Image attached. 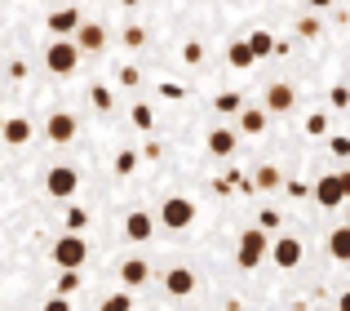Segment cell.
Wrapping results in <instances>:
<instances>
[{
  "label": "cell",
  "instance_id": "cell-19",
  "mask_svg": "<svg viewBox=\"0 0 350 311\" xmlns=\"http://www.w3.org/2000/svg\"><path fill=\"white\" fill-rule=\"evenodd\" d=\"M244 134H262L266 129V121H271V112H262V107H244Z\"/></svg>",
  "mask_w": 350,
  "mask_h": 311
},
{
  "label": "cell",
  "instance_id": "cell-31",
  "mask_svg": "<svg viewBox=\"0 0 350 311\" xmlns=\"http://www.w3.org/2000/svg\"><path fill=\"white\" fill-rule=\"evenodd\" d=\"M182 58H187V62H200V58H204V45H196V40L182 45Z\"/></svg>",
  "mask_w": 350,
  "mask_h": 311
},
{
  "label": "cell",
  "instance_id": "cell-15",
  "mask_svg": "<svg viewBox=\"0 0 350 311\" xmlns=\"http://www.w3.org/2000/svg\"><path fill=\"white\" fill-rule=\"evenodd\" d=\"M120 280H124V285H129V289H133V285H137V289H142V285H146V280H151V267H146V262H142V258H129V262H124V267H120Z\"/></svg>",
  "mask_w": 350,
  "mask_h": 311
},
{
  "label": "cell",
  "instance_id": "cell-23",
  "mask_svg": "<svg viewBox=\"0 0 350 311\" xmlns=\"http://www.w3.org/2000/svg\"><path fill=\"white\" fill-rule=\"evenodd\" d=\"M103 311H133V298L120 289V294H111V298H103Z\"/></svg>",
  "mask_w": 350,
  "mask_h": 311
},
{
  "label": "cell",
  "instance_id": "cell-25",
  "mask_svg": "<svg viewBox=\"0 0 350 311\" xmlns=\"http://www.w3.org/2000/svg\"><path fill=\"white\" fill-rule=\"evenodd\" d=\"M80 289V276H76V267H62V280H58V294H76Z\"/></svg>",
  "mask_w": 350,
  "mask_h": 311
},
{
  "label": "cell",
  "instance_id": "cell-8",
  "mask_svg": "<svg viewBox=\"0 0 350 311\" xmlns=\"http://www.w3.org/2000/svg\"><path fill=\"white\" fill-rule=\"evenodd\" d=\"M266 253H271L280 267H297V262H301V240H293V236H280L275 245H266Z\"/></svg>",
  "mask_w": 350,
  "mask_h": 311
},
{
  "label": "cell",
  "instance_id": "cell-32",
  "mask_svg": "<svg viewBox=\"0 0 350 311\" xmlns=\"http://www.w3.org/2000/svg\"><path fill=\"white\" fill-rule=\"evenodd\" d=\"M44 311H71V298L67 294H53L49 303H44Z\"/></svg>",
  "mask_w": 350,
  "mask_h": 311
},
{
  "label": "cell",
  "instance_id": "cell-27",
  "mask_svg": "<svg viewBox=\"0 0 350 311\" xmlns=\"http://www.w3.org/2000/svg\"><path fill=\"white\" fill-rule=\"evenodd\" d=\"M306 134H310V138H324V134H328V116H310V121H306Z\"/></svg>",
  "mask_w": 350,
  "mask_h": 311
},
{
  "label": "cell",
  "instance_id": "cell-26",
  "mask_svg": "<svg viewBox=\"0 0 350 311\" xmlns=\"http://www.w3.org/2000/svg\"><path fill=\"white\" fill-rule=\"evenodd\" d=\"M133 125H137V129H151V125H155V112L146 103H137L133 107Z\"/></svg>",
  "mask_w": 350,
  "mask_h": 311
},
{
  "label": "cell",
  "instance_id": "cell-22",
  "mask_svg": "<svg viewBox=\"0 0 350 311\" xmlns=\"http://www.w3.org/2000/svg\"><path fill=\"white\" fill-rule=\"evenodd\" d=\"M257 187H262V191L280 187V169H275V164H262V169H257Z\"/></svg>",
  "mask_w": 350,
  "mask_h": 311
},
{
  "label": "cell",
  "instance_id": "cell-38",
  "mask_svg": "<svg viewBox=\"0 0 350 311\" xmlns=\"http://www.w3.org/2000/svg\"><path fill=\"white\" fill-rule=\"evenodd\" d=\"M310 5H315V9H328V5H333V0H310Z\"/></svg>",
  "mask_w": 350,
  "mask_h": 311
},
{
  "label": "cell",
  "instance_id": "cell-6",
  "mask_svg": "<svg viewBox=\"0 0 350 311\" xmlns=\"http://www.w3.org/2000/svg\"><path fill=\"white\" fill-rule=\"evenodd\" d=\"M160 223L173 227V232H182V227L196 223V205L182 200V196H169V200H164V209H160Z\"/></svg>",
  "mask_w": 350,
  "mask_h": 311
},
{
  "label": "cell",
  "instance_id": "cell-29",
  "mask_svg": "<svg viewBox=\"0 0 350 311\" xmlns=\"http://www.w3.org/2000/svg\"><path fill=\"white\" fill-rule=\"evenodd\" d=\"M217 112H222V116L239 112V94H217Z\"/></svg>",
  "mask_w": 350,
  "mask_h": 311
},
{
  "label": "cell",
  "instance_id": "cell-33",
  "mask_svg": "<svg viewBox=\"0 0 350 311\" xmlns=\"http://www.w3.org/2000/svg\"><path fill=\"white\" fill-rule=\"evenodd\" d=\"M350 103V89L346 85H333V107H346Z\"/></svg>",
  "mask_w": 350,
  "mask_h": 311
},
{
  "label": "cell",
  "instance_id": "cell-34",
  "mask_svg": "<svg viewBox=\"0 0 350 311\" xmlns=\"http://www.w3.org/2000/svg\"><path fill=\"white\" fill-rule=\"evenodd\" d=\"M297 32H301V36H319V23H315V18H301Z\"/></svg>",
  "mask_w": 350,
  "mask_h": 311
},
{
  "label": "cell",
  "instance_id": "cell-2",
  "mask_svg": "<svg viewBox=\"0 0 350 311\" xmlns=\"http://www.w3.org/2000/svg\"><path fill=\"white\" fill-rule=\"evenodd\" d=\"M346 196H350V173H324L315 182V205H324V209H337Z\"/></svg>",
  "mask_w": 350,
  "mask_h": 311
},
{
  "label": "cell",
  "instance_id": "cell-3",
  "mask_svg": "<svg viewBox=\"0 0 350 311\" xmlns=\"http://www.w3.org/2000/svg\"><path fill=\"white\" fill-rule=\"evenodd\" d=\"M80 187V173L71 169V164H53L49 173H44V191H49L53 200H71Z\"/></svg>",
  "mask_w": 350,
  "mask_h": 311
},
{
  "label": "cell",
  "instance_id": "cell-9",
  "mask_svg": "<svg viewBox=\"0 0 350 311\" xmlns=\"http://www.w3.org/2000/svg\"><path fill=\"white\" fill-rule=\"evenodd\" d=\"M44 134H49V142H58V147L71 142V138H76V116H71V112H53L49 125H44Z\"/></svg>",
  "mask_w": 350,
  "mask_h": 311
},
{
  "label": "cell",
  "instance_id": "cell-21",
  "mask_svg": "<svg viewBox=\"0 0 350 311\" xmlns=\"http://www.w3.org/2000/svg\"><path fill=\"white\" fill-rule=\"evenodd\" d=\"M89 103H94L98 112H111L116 98H111V89H107V85H94V89H89Z\"/></svg>",
  "mask_w": 350,
  "mask_h": 311
},
{
  "label": "cell",
  "instance_id": "cell-37",
  "mask_svg": "<svg viewBox=\"0 0 350 311\" xmlns=\"http://www.w3.org/2000/svg\"><path fill=\"white\" fill-rule=\"evenodd\" d=\"M160 94H164V98H182L187 89H182V85H160Z\"/></svg>",
  "mask_w": 350,
  "mask_h": 311
},
{
  "label": "cell",
  "instance_id": "cell-4",
  "mask_svg": "<svg viewBox=\"0 0 350 311\" xmlns=\"http://www.w3.org/2000/svg\"><path fill=\"white\" fill-rule=\"evenodd\" d=\"M85 258H89V245L80 240V232H67V236L53 240V262L58 267H80Z\"/></svg>",
  "mask_w": 350,
  "mask_h": 311
},
{
  "label": "cell",
  "instance_id": "cell-11",
  "mask_svg": "<svg viewBox=\"0 0 350 311\" xmlns=\"http://www.w3.org/2000/svg\"><path fill=\"white\" fill-rule=\"evenodd\" d=\"M293 107H297V89L293 85H271L266 89V112L284 116V112H293Z\"/></svg>",
  "mask_w": 350,
  "mask_h": 311
},
{
  "label": "cell",
  "instance_id": "cell-5",
  "mask_svg": "<svg viewBox=\"0 0 350 311\" xmlns=\"http://www.w3.org/2000/svg\"><path fill=\"white\" fill-rule=\"evenodd\" d=\"M235 258H239V267H257V262L266 258V232H262V227H248V232L239 236Z\"/></svg>",
  "mask_w": 350,
  "mask_h": 311
},
{
  "label": "cell",
  "instance_id": "cell-24",
  "mask_svg": "<svg viewBox=\"0 0 350 311\" xmlns=\"http://www.w3.org/2000/svg\"><path fill=\"white\" fill-rule=\"evenodd\" d=\"M133 169H137V151H120L116 156V173H120V178H129Z\"/></svg>",
  "mask_w": 350,
  "mask_h": 311
},
{
  "label": "cell",
  "instance_id": "cell-14",
  "mask_svg": "<svg viewBox=\"0 0 350 311\" xmlns=\"http://www.w3.org/2000/svg\"><path fill=\"white\" fill-rule=\"evenodd\" d=\"M76 27H80V9H58V14H49V32L53 36H71V32H76Z\"/></svg>",
  "mask_w": 350,
  "mask_h": 311
},
{
  "label": "cell",
  "instance_id": "cell-40",
  "mask_svg": "<svg viewBox=\"0 0 350 311\" xmlns=\"http://www.w3.org/2000/svg\"><path fill=\"white\" fill-rule=\"evenodd\" d=\"M0 121H5V116H0Z\"/></svg>",
  "mask_w": 350,
  "mask_h": 311
},
{
  "label": "cell",
  "instance_id": "cell-12",
  "mask_svg": "<svg viewBox=\"0 0 350 311\" xmlns=\"http://www.w3.org/2000/svg\"><path fill=\"white\" fill-rule=\"evenodd\" d=\"M164 289H169L173 298H187L191 289H196V271H191V267H169V276H164Z\"/></svg>",
  "mask_w": 350,
  "mask_h": 311
},
{
  "label": "cell",
  "instance_id": "cell-20",
  "mask_svg": "<svg viewBox=\"0 0 350 311\" xmlns=\"http://www.w3.org/2000/svg\"><path fill=\"white\" fill-rule=\"evenodd\" d=\"M226 62H231V67H239V71H248V67H253L257 58L248 53V45H244V40H235L231 49H226Z\"/></svg>",
  "mask_w": 350,
  "mask_h": 311
},
{
  "label": "cell",
  "instance_id": "cell-13",
  "mask_svg": "<svg viewBox=\"0 0 350 311\" xmlns=\"http://www.w3.org/2000/svg\"><path fill=\"white\" fill-rule=\"evenodd\" d=\"M151 232H155V223H151V214H142V209H133V214L124 218V236L129 240H146Z\"/></svg>",
  "mask_w": 350,
  "mask_h": 311
},
{
  "label": "cell",
  "instance_id": "cell-28",
  "mask_svg": "<svg viewBox=\"0 0 350 311\" xmlns=\"http://www.w3.org/2000/svg\"><path fill=\"white\" fill-rule=\"evenodd\" d=\"M124 45H129V49H142V45H146V32H142V27H124Z\"/></svg>",
  "mask_w": 350,
  "mask_h": 311
},
{
  "label": "cell",
  "instance_id": "cell-30",
  "mask_svg": "<svg viewBox=\"0 0 350 311\" xmlns=\"http://www.w3.org/2000/svg\"><path fill=\"white\" fill-rule=\"evenodd\" d=\"M85 223H89V214H85V209H67V232H80Z\"/></svg>",
  "mask_w": 350,
  "mask_h": 311
},
{
  "label": "cell",
  "instance_id": "cell-17",
  "mask_svg": "<svg viewBox=\"0 0 350 311\" xmlns=\"http://www.w3.org/2000/svg\"><path fill=\"white\" fill-rule=\"evenodd\" d=\"M208 151H213V156H231L235 151V134L231 129H213V134H208Z\"/></svg>",
  "mask_w": 350,
  "mask_h": 311
},
{
  "label": "cell",
  "instance_id": "cell-7",
  "mask_svg": "<svg viewBox=\"0 0 350 311\" xmlns=\"http://www.w3.org/2000/svg\"><path fill=\"white\" fill-rule=\"evenodd\" d=\"M71 36H76V49L80 53H103L107 49V27H98V23H80Z\"/></svg>",
  "mask_w": 350,
  "mask_h": 311
},
{
  "label": "cell",
  "instance_id": "cell-18",
  "mask_svg": "<svg viewBox=\"0 0 350 311\" xmlns=\"http://www.w3.org/2000/svg\"><path fill=\"white\" fill-rule=\"evenodd\" d=\"M328 249H333V258H337V262H346V258H350V227H337V232L328 236Z\"/></svg>",
  "mask_w": 350,
  "mask_h": 311
},
{
  "label": "cell",
  "instance_id": "cell-36",
  "mask_svg": "<svg viewBox=\"0 0 350 311\" xmlns=\"http://www.w3.org/2000/svg\"><path fill=\"white\" fill-rule=\"evenodd\" d=\"M262 227H280V214H275V209H262Z\"/></svg>",
  "mask_w": 350,
  "mask_h": 311
},
{
  "label": "cell",
  "instance_id": "cell-35",
  "mask_svg": "<svg viewBox=\"0 0 350 311\" xmlns=\"http://www.w3.org/2000/svg\"><path fill=\"white\" fill-rule=\"evenodd\" d=\"M328 147H333V156H350V142L342 138V134H337V138H333V142H328Z\"/></svg>",
  "mask_w": 350,
  "mask_h": 311
},
{
  "label": "cell",
  "instance_id": "cell-39",
  "mask_svg": "<svg viewBox=\"0 0 350 311\" xmlns=\"http://www.w3.org/2000/svg\"><path fill=\"white\" fill-rule=\"evenodd\" d=\"M120 5H129V9H133V5H142V0H120Z\"/></svg>",
  "mask_w": 350,
  "mask_h": 311
},
{
  "label": "cell",
  "instance_id": "cell-16",
  "mask_svg": "<svg viewBox=\"0 0 350 311\" xmlns=\"http://www.w3.org/2000/svg\"><path fill=\"white\" fill-rule=\"evenodd\" d=\"M244 45H248V53H253V58H271V53H275V36L271 32H253Z\"/></svg>",
  "mask_w": 350,
  "mask_h": 311
},
{
  "label": "cell",
  "instance_id": "cell-1",
  "mask_svg": "<svg viewBox=\"0 0 350 311\" xmlns=\"http://www.w3.org/2000/svg\"><path fill=\"white\" fill-rule=\"evenodd\" d=\"M44 67H49L53 76H71V71L80 67V49H76V40H71V36H58V40L44 49Z\"/></svg>",
  "mask_w": 350,
  "mask_h": 311
},
{
  "label": "cell",
  "instance_id": "cell-10",
  "mask_svg": "<svg viewBox=\"0 0 350 311\" xmlns=\"http://www.w3.org/2000/svg\"><path fill=\"white\" fill-rule=\"evenodd\" d=\"M0 138H5L9 147L31 142V121H27V116H9V121H0Z\"/></svg>",
  "mask_w": 350,
  "mask_h": 311
}]
</instances>
